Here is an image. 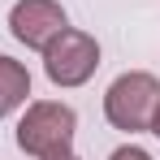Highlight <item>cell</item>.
I'll return each mask as SVG.
<instances>
[{
    "instance_id": "obj_6",
    "label": "cell",
    "mask_w": 160,
    "mask_h": 160,
    "mask_svg": "<svg viewBox=\"0 0 160 160\" xmlns=\"http://www.w3.org/2000/svg\"><path fill=\"white\" fill-rule=\"evenodd\" d=\"M108 160H152V152H143L138 143H126V147H117Z\"/></svg>"
},
{
    "instance_id": "obj_3",
    "label": "cell",
    "mask_w": 160,
    "mask_h": 160,
    "mask_svg": "<svg viewBox=\"0 0 160 160\" xmlns=\"http://www.w3.org/2000/svg\"><path fill=\"white\" fill-rule=\"evenodd\" d=\"M95 69H100V43L87 30L65 26L43 48V74L52 87H82V82H91Z\"/></svg>"
},
{
    "instance_id": "obj_1",
    "label": "cell",
    "mask_w": 160,
    "mask_h": 160,
    "mask_svg": "<svg viewBox=\"0 0 160 160\" xmlns=\"http://www.w3.org/2000/svg\"><path fill=\"white\" fill-rule=\"evenodd\" d=\"M74 134H78V112L61 100H35L26 104L22 121H18V147L35 160L74 152Z\"/></svg>"
},
{
    "instance_id": "obj_4",
    "label": "cell",
    "mask_w": 160,
    "mask_h": 160,
    "mask_svg": "<svg viewBox=\"0 0 160 160\" xmlns=\"http://www.w3.org/2000/svg\"><path fill=\"white\" fill-rule=\"evenodd\" d=\"M65 26H69V18H65L61 0H18L9 9V35L35 52H43Z\"/></svg>"
},
{
    "instance_id": "obj_5",
    "label": "cell",
    "mask_w": 160,
    "mask_h": 160,
    "mask_svg": "<svg viewBox=\"0 0 160 160\" xmlns=\"http://www.w3.org/2000/svg\"><path fill=\"white\" fill-rule=\"evenodd\" d=\"M30 95V74L22 61L13 56H0V117H9L13 108H22Z\"/></svg>"
},
{
    "instance_id": "obj_7",
    "label": "cell",
    "mask_w": 160,
    "mask_h": 160,
    "mask_svg": "<svg viewBox=\"0 0 160 160\" xmlns=\"http://www.w3.org/2000/svg\"><path fill=\"white\" fill-rule=\"evenodd\" d=\"M152 134L160 138V108H156V117H152Z\"/></svg>"
},
{
    "instance_id": "obj_8",
    "label": "cell",
    "mask_w": 160,
    "mask_h": 160,
    "mask_svg": "<svg viewBox=\"0 0 160 160\" xmlns=\"http://www.w3.org/2000/svg\"><path fill=\"white\" fill-rule=\"evenodd\" d=\"M48 160H78L74 152H61V156H48Z\"/></svg>"
},
{
    "instance_id": "obj_2",
    "label": "cell",
    "mask_w": 160,
    "mask_h": 160,
    "mask_svg": "<svg viewBox=\"0 0 160 160\" xmlns=\"http://www.w3.org/2000/svg\"><path fill=\"white\" fill-rule=\"evenodd\" d=\"M156 108H160V82L143 69H130V74L112 78V87L104 91V117L126 134L152 130Z\"/></svg>"
}]
</instances>
